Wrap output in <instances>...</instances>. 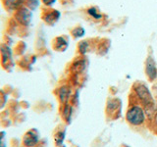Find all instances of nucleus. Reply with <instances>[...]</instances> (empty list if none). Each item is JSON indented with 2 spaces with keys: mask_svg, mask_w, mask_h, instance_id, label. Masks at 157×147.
Segmentation results:
<instances>
[{
  "mask_svg": "<svg viewBox=\"0 0 157 147\" xmlns=\"http://www.w3.org/2000/svg\"><path fill=\"white\" fill-rule=\"evenodd\" d=\"M144 119H145V112L141 107L137 105L132 106L127 112V121L131 125L140 126L141 124H144Z\"/></svg>",
  "mask_w": 157,
  "mask_h": 147,
  "instance_id": "nucleus-1",
  "label": "nucleus"
},
{
  "mask_svg": "<svg viewBox=\"0 0 157 147\" xmlns=\"http://www.w3.org/2000/svg\"><path fill=\"white\" fill-rule=\"evenodd\" d=\"M136 95L139 96V98L140 99V101L144 104L145 112L149 114V111L152 110V108H153V105H154L149 90L147 89L146 86L142 85H139L136 87Z\"/></svg>",
  "mask_w": 157,
  "mask_h": 147,
  "instance_id": "nucleus-2",
  "label": "nucleus"
},
{
  "mask_svg": "<svg viewBox=\"0 0 157 147\" xmlns=\"http://www.w3.org/2000/svg\"><path fill=\"white\" fill-rule=\"evenodd\" d=\"M146 73H147V75H148L149 78H151V80H154L157 76L156 67L154 65L153 61H152V59H150V58L147 60V63H146Z\"/></svg>",
  "mask_w": 157,
  "mask_h": 147,
  "instance_id": "nucleus-3",
  "label": "nucleus"
},
{
  "mask_svg": "<svg viewBox=\"0 0 157 147\" xmlns=\"http://www.w3.org/2000/svg\"><path fill=\"white\" fill-rule=\"evenodd\" d=\"M31 134H32V137H29V134H27L26 136H25V144H26L27 146H33L34 144L37 142V135H34L33 132L31 131Z\"/></svg>",
  "mask_w": 157,
  "mask_h": 147,
  "instance_id": "nucleus-4",
  "label": "nucleus"
},
{
  "mask_svg": "<svg viewBox=\"0 0 157 147\" xmlns=\"http://www.w3.org/2000/svg\"><path fill=\"white\" fill-rule=\"evenodd\" d=\"M68 97H69V90H68V88L63 87L62 89L60 90V98H61V100L63 102H65L68 99Z\"/></svg>",
  "mask_w": 157,
  "mask_h": 147,
  "instance_id": "nucleus-5",
  "label": "nucleus"
},
{
  "mask_svg": "<svg viewBox=\"0 0 157 147\" xmlns=\"http://www.w3.org/2000/svg\"><path fill=\"white\" fill-rule=\"evenodd\" d=\"M87 12L90 15H91V16L93 18H95V19H100L101 18V14H99L97 11H96V9L95 8H90V9H88L87 10Z\"/></svg>",
  "mask_w": 157,
  "mask_h": 147,
  "instance_id": "nucleus-6",
  "label": "nucleus"
},
{
  "mask_svg": "<svg viewBox=\"0 0 157 147\" xmlns=\"http://www.w3.org/2000/svg\"><path fill=\"white\" fill-rule=\"evenodd\" d=\"M73 32L76 36H82L83 33H85V31H83V28H78Z\"/></svg>",
  "mask_w": 157,
  "mask_h": 147,
  "instance_id": "nucleus-7",
  "label": "nucleus"
},
{
  "mask_svg": "<svg viewBox=\"0 0 157 147\" xmlns=\"http://www.w3.org/2000/svg\"><path fill=\"white\" fill-rule=\"evenodd\" d=\"M86 48H87V42L86 41H82L80 44V49L82 50V52H86Z\"/></svg>",
  "mask_w": 157,
  "mask_h": 147,
  "instance_id": "nucleus-8",
  "label": "nucleus"
}]
</instances>
